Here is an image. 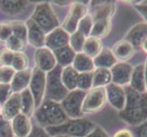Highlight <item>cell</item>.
<instances>
[{
    "instance_id": "cell-25",
    "label": "cell",
    "mask_w": 147,
    "mask_h": 137,
    "mask_svg": "<svg viewBox=\"0 0 147 137\" xmlns=\"http://www.w3.org/2000/svg\"><path fill=\"white\" fill-rule=\"evenodd\" d=\"M79 72L71 65L65 67L61 70V80L63 85L69 91H71L77 89V82Z\"/></svg>"
},
{
    "instance_id": "cell-13",
    "label": "cell",
    "mask_w": 147,
    "mask_h": 137,
    "mask_svg": "<svg viewBox=\"0 0 147 137\" xmlns=\"http://www.w3.org/2000/svg\"><path fill=\"white\" fill-rule=\"evenodd\" d=\"M70 35L66 32L62 28H57L51 32L46 35L45 38V45L50 50H54L61 49L69 45Z\"/></svg>"
},
{
    "instance_id": "cell-49",
    "label": "cell",
    "mask_w": 147,
    "mask_h": 137,
    "mask_svg": "<svg viewBox=\"0 0 147 137\" xmlns=\"http://www.w3.org/2000/svg\"><path fill=\"white\" fill-rule=\"evenodd\" d=\"M0 116H1V105H0Z\"/></svg>"
},
{
    "instance_id": "cell-3",
    "label": "cell",
    "mask_w": 147,
    "mask_h": 137,
    "mask_svg": "<svg viewBox=\"0 0 147 137\" xmlns=\"http://www.w3.org/2000/svg\"><path fill=\"white\" fill-rule=\"evenodd\" d=\"M93 121L86 118L79 119H69L66 123L53 126V127L45 128L47 133L51 136L57 135H67L70 137H86L90 132L96 127Z\"/></svg>"
},
{
    "instance_id": "cell-32",
    "label": "cell",
    "mask_w": 147,
    "mask_h": 137,
    "mask_svg": "<svg viewBox=\"0 0 147 137\" xmlns=\"http://www.w3.org/2000/svg\"><path fill=\"white\" fill-rule=\"evenodd\" d=\"M92 83H93V72L79 74L78 82H77L78 90L88 91L89 90L92 88Z\"/></svg>"
},
{
    "instance_id": "cell-36",
    "label": "cell",
    "mask_w": 147,
    "mask_h": 137,
    "mask_svg": "<svg viewBox=\"0 0 147 137\" xmlns=\"http://www.w3.org/2000/svg\"><path fill=\"white\" fill-rule=\"evenodd\" d=\"M16 72L12 67H0V83L10 84Z\"/></svg>"
},
{
    "instance_id": "cell-30",
    "label": "cell",
    "mask_w": 147,
    "mask_h": 137,
    "mask_svg": "<svg viewBox=\"0 0 147 137\" xmlns=\"http://www.w3.org/2000/svg\"><path fill=\"white\" fill-rule=\"evenodd\" d=\"M85 36L79 32V31H75L73 34H71L69 36V46L72 49V50L75 53H80L82 52V49H83V45L86 40Z\"/></svg>"
},
{
    "instance_id": "cell-8",
    "label": "cell",
    "mask_w": 147,
    "mask_h": 137,
    "mask_svg": "<svg viewBox=\"0 0 147 137\" xmlns=\"http://www.w3.org/2000/svg\"><path fill=\"white\" fill-rule=\"evenodd\" d=\"M46 79L47 75L38 68L32 70V76L29 83V90L31 92L35 101V108L40 106L45 97L46 92Z\"/></svg>"
},
{
    "instance_id": "cell-29",
    "label": "cell",
    "mask_w": 147,
    "mask_h": 137,
    "mask_svg": "<svg viewBox=\"0 0 147 137\" xmlns=\"http://www.w3.org/2000/svg\"><path fill=\"white\" fill-rule=\"evenodd\" d=\"M26 6V1H0V9L7 15H15L21 12Z\"/></svg>"
},
{
    "instance_id": "cell-18",
    "label": "cell",
    "mask_w": 147,
    "mask_h": 137,
    "mask_svg": "<svg viewBox=\"0 0 147 137\" xmlns=\"http://www.w3.org/2000/svg\"><path fill=\"white\" fill-rule=\"evenodd\" d=\"M12 130L16 137H27L32 131L30 118L23 113H19L11 121Z\"/></svg>"
},
{
    "instance_id": "cell-43",
    "label": "cell",
    "mask_w": 147,
    "mask_h": 137,
    "mask_svg": "<svg viewBox=\"0 0 147 137\" xmlns=\"http://www.w3.org/2000/svg\"><path fill=\"white\" fill-rule=\"evenodd\" d=\"M134 8L144 19V22L147 23V0L146 1H139L134 5Z\"/></svg>"
},
{
    "instance_id": "cell-23",
    "label": "cell",
    "mask_w": 147,
    "mask_h": 137,
    "mask_svg": "<svg viewBox=\"0 0 147 137\" xmlns=\"http://www.w3.org/2000/svg\"><path fill=\"white\" fill-rule=\"evenodd\" d=\"M72 67L77 70L79 73L84 72H92L95 70L93 59L88 57L84 53H76L74 58Z\"/></svg>"
},
{
    "instance_id": "cell-48",
    "label": "cell",
    "mask_w": 147,
    "mask_h": 137,
    "mask_svg": "<svg viewBox=\"0 0 147 137\" xmlns=\"http://www.w3.org/2000/svg\"><path fill=\"white\" fill-rule=\"evenodd\" d=\"M54 137H70V136H67V135H57V136H54Z\"/></svg>"
},
{
    "instance_id": "cell-21",
    "label": "cell",
    "mask_w": 147,
    "mask_h": 137,
    "mask_svg": "<svg viewBox=\"0 0 147 137\" xmlns=\"http://www.w3.org/2000/svg\"><path fill=\"white\" fill-rule=\"evenodd\" d=\"M111 30V18H100L93 20V27L90 32V36L100 39L108 36Z\"/></svg>"
},
{
    "instance_id": "cell-35",
    "label": "cell",
    "mask_w": 147,
    "mask_h": 137,
    "mask_svg": "<svg viewBox=\"0 0 147 137\" xmlns=\"http://www.w3.org/2000/svg\"><path fill=\"white\" fill-rule=\"evenodd\" d=\"M11 28L13 36L26 41L28 38V28L26 24L20 21H16L11 23Z\"/></svg>"
},
{
    "instance_id": "cell-34",
    "label": "cell",
    "mask_w": 147,
    "mask_h": 137,
    "mask_svg": "<svg viewBox=\"0 0 147 137\" xmlns=\"http://www.w3.org/2000/svg\"><path fill=\"white\" fill-rule=\"evenodd\" d=\"M5 45H6V47H7L6 49L11 50L14 53L22 52L25 49V47H26V41L12 35V36L7 40V42L5 43Z\"/></svg>"
},
{
    "instance_id": "cell-9",
    "label": "cell",
    "mask_w": 147,
    "mask_h": 137,
    "mask_svg": "<svg viewBox=\"0 0 147 137\" xmlns=\"http://www.w3.org/2000/svg\"><path fill=\"white\" fill-rule=\"evenodd\" d=\"M87 14H88V7L85 4L80 2L73 3L63 22L62 28L69 35L73 34L75 31H77L80 21Z\"/></svg>"
},
{
    "instance_id": "cell-47",
    "label": "cell",
    "mask_w": 147,
    "mask_h": 137,
    "mask_svg": "<svg viewBox=\"0 0 147 137\" xmlns=\"http://www.w3.org/2000/svg\"><path fill=\"white\" fill-rule=\"evenodd\" d=\"M141 49L144 50V53H146L147 54V38L144 40V41L142 43V45H141Z\"/></svg>"
},
{
    "instance_id": "cell-7",
    "label": "cell",
    "mask_w": 147,
    "mask_h": 137,
    "mask_svg": "<svg viewBox=\"0 0 147 137\" xmlns=\"http://www.w3.org/2000/svg\"><path fill=\"white\" fill-rule=\"evenodd\" d=\"M107 103L106 90L103 87L92 88L86 92L82 103L83 114H92L101 111Z\"/></svg>"
},
{
    "instance_id": "cell-17",
    "label": "cell",
    "mask_w": 147,
    "mask_h": 137,
    "mask_svg": "<svg viewBox=\"0 0 147 137\" xmlns=\"http://www.w3.org/2000/svg\"><path fill=\"white\" fill-rule=\"evenodd\" d=\"M26 25L28 28L27 40L29 42V44L38 49L43 48L45 46L46 34L43 32V30L40 28L31 18L28 20Z\"/></svg>"
},
{
    "instance_id": "cell-45",
    "label": "cell",
    "mask_w": 147,
    "mask_h": 137,
    "mask_svg": "<svg viewBox=\"0 0 147 137\" xmlns=\"http://www.w3.org/2000/svg\"><path fill=\"white\" fill-rule=\"evenodd\" d=\"M113 137H134L133 132L129 129H121L115 132Z\"/></svg>"
},
{
    "instance_id": "cell-38",
    "label": "cell",
    "mask_w": 147,
    "mask_h": 137,
    "mask_svg": "<svg viewBox=\"0 0 147 137\" xmlns=\"http://www.w3.org/2000/svg\"><path fill=\"white\" fill-rule=\"evenodd\" d=\"M14 52L7 49L0 51V67H11L13 61Z\"/></svg>"
},
{
    "instance_id": "cell-20",
    "label": "cell",
    "mask_w": 147,
    "mask_h": 137,
    "mask_svg": "<svg viewBox=\"0 0 147 137\" xmlns=\"http://www.w3.org/2000/svg\"><path fill=\"white\" fill-rule=\"evenodd\" d=\"M129 87L138 92H146L144 64H139L134 67Z\"/></svg>"
},
{
    "instance_id": "cell-4",
    "label": "cell",
    "mask_w": 147,
    "mask_h": 137,
    "mask_svg": "<svg viewBox=\"0 0 147 137\" xmlns=\"http://www.w3.org/2000/svg\"><path fill=\"white\" fill-rule=\"evenodd\" d=\"M61 70L62 68L57 65L52 70L48 72L46 79V92H45L47 100L61 103L69 93V90L62 83Z\"/></svg>"
},
{
    "instance_id": "cell-31",
    "label": "cell",
    "mask_w": 147,
    "mask_h": 137,
    "mask_svg": "<svg viewBox=\"0 0 147 137\" xmlns=\"http://www.w3.org/2000/svg\"><path fill=\"white\" fill-rule=\"evenodd\" d=\"M11 67L15 72H22L28 69V59L23 52H15Z\"/></svg>"
},
{
    "instance_id": "cell-39",
    "label": "cell",
    "mask_w": 147,
    "mask_h": 137,
    "mask_svg": "<svg viewBox=\"0 0 147 137\" xmlns=\"http://www.w3.org/2000/svg\"><path fill=\"white\" fill-rule=\"evenodd\" d=\"M13 91L11 85L7 83H0V105H3L6 101L11 97Z\"/></svg>"
},
{
    "instance_id": "cell-24",
    "label": "cell",
    "mask_w": 147,
    "mask_h": 137,
    "mask_svg": "<svg viewBox=\"0 0 147 137\" xmlns=\"http://www.w3.org/2000/svg\"><path fill=\"white\" fill-rule=\"evenodd\" d=\"M103 49L104 48H103V44H102V41H101V39L90 36L86 38L84 42L82 53H84L85 55H87L88 57L93 59L102 51Z\"/></svg>"
},
{
    "instance_id": "cell-42",
    "label": "cell",
    "mask_w": 147,
    "mask_h": 137,
    "mask_svg": "<svg viewBox=\"0 0 147 137\" xmlns=\"http://www.w3.org/2000/svg\"><path fill=\"white\" fill-rule=\"evenodd\" d=\"M27 137H51L41 126H33L32 131Z\"/></svg>"
},
{
    "instance_id": "cell-16",
    "label": "cell",
    "mask_w": 147,
    "mask_h": 137,
    "mask_svg": "<svg viewBox=\"0 0 147 137\" xmlns=\"http://www.w3.org/2000/svg\"><path fill=\"white\" fill-rule=\"evenodd\" d=\"M147 38V23L142 22L134 25L128 33L126 34L125 38L134 46L135 49H141V45Z\"/></svg>"
},
{
    "instance_id": "cell-41",
    "label": "cell",
    "mask_w": 147,
    "mask_h": 137,
    "mask_svg": "<svg viewBox=\"0 0 147 137\" xmlns=\"http://www.w3.org/2000/svg\"><path fill=\"white\" fill-rule=\"evenodd\" d=\"M134 137H147V120L135 127H131Z\"/></svg>"
},
{
    "instance_id": "cell-6",
    "label": "cell",
    "mask_w": 147,
    "mask_h": 137,
    "mask_svg": "<svg viewBox=\"0 0 147 137\" xmlns=\"http://www.w3.org/2000/svg\"><path fill=\"white\" fill-rule=\"evenodd\" d=\"M87 91H83L76 89L69 91L67 96L60 103V105L65 111L69 119H79L83 118L82 103Z\"/></svg>"
},
{
    "instance_id": "cell-11",
    "label": "cell",
    "mask_w": 147,
    "mask_h": 137,
    "mask_svg": "<svg viewBox=\"0 0 147 137\" xmlns=\"http://www.w3.org/2000/svg\"><path fill=\"white\" fill-rule=\"evenodd\" d=\"M35 61L38 70L43 72H49L57 66V60L52 50L47 47L38 49L35 53Z\"/></svg>"
},
{
    "instance_id": "cell-14",
    "label": "cell",
    "mask_w": 147,
    "mask_h": 137,
    "mask_svg": "<svg viewBox=\"0 0 147 137\" xmlns=\"http://www.w3.org/2000/svg\"><path fill=\"white\" fill-rule=\"evenodd\" d=\"M19 113H21V95L20 93H13L1 106V116L11 121Z\"/></svg>"
},
{
    "instance_id": "cell-15",
    "label": "cell",
    "mask_w": 147,
    "mask_h": 137,
    "mask_svg": "<svg viewBox=\"0 0 147 137\" xmlns=\"http://www.w3.org/2000/svg\"><path fill=\"white\" fill-rule=\"evenodd\" d=\"M135 51L136 49L134 46L124 38L116 42L111 49V52L119 62L128 61L134 56Z\"/></svg>"
},
{
    "instance_id": "cell-22",
    "label": "cell",
    "mask_w": 147,
    "mask_h": 137,
    "mask_svg": "<svg viewBox=\"0 0 147 137\" xmlns=\"http://www.w3.org/2000/svg\"><path fill=\"white\" fill-rule=\"evenodd\" d=\"M117 62V59H115L114 55L111 52V49H103L102 51L93 59L95 69L100 68L111 70Z\"/></svg>"
},
{
    "instance_id": "cell-2",
    "label": "cell",
    "mask_w": 147,
    "mask_h": 137,
    "mask_svg": "<svg viewBox=\"0 0 147 137\" xmlns=\"http://www.w3.org/2000/svg\"><path fill=\"white\" fill-rule=\"evenodd\" d=\"M35 119L41 127H53L66 123L69 118L59 103L46 100L34 113Z\"/></svg>"
},
{
    "instance_id": "cell-37",
    "label": "cell",
    "mask_w": 147,
    "mask_h": 137,
    "mask_svg": "<svg viewBox=\"0 0 147 137\" xmlns=\"http://www.w3.org/2000/svg\"><path fill=\"white\" fill-rule=\"evenodd\" d=\"M11 121L0 116V137H14Z\"/></svg>"
},
{
    "instance_id": "cell-44",
    "label": "cell",
    "mask_w": 147,
    "mask_h": 137,
    "mask_svg": "<svg viewBox=\"0 0 147 137\" xmlns=\"http://www.w3.org/2000/svg\"><path fill=\"white\" fill-rule=\"evenodd\" d=\"M86 137H110V136L105 132V130H103L102 128L100 127V126L97 125L93 129V131L90 132V133Z\"/></svg>"
},
{
    "instance_id": "cell-1",
    "label": "cell",
    "mask_w": 147,
    "mask_h": 137,
    "mask_svg": "<svg viewBox=\"0 0 147 137\" xmlns=\"http://www.w3.org/2000/svg\"><path fill=\"white\" fill-rule=\"evenodd\" d=\"M124 89L126 101L124 108L119 111V117L125 124L135 127L147 120V91L138 92L129 86Z\"/></svg>"
},
{
    "instance_id": "cell-12",
    "label": "cell",
    "mask_w": 147,
    "mask_h": 137,
    "mask_svg": "<svg viewBox=\"0 0 147 137\" xmlns=\"http://www.w3.org/2000/svg\"><path fill=\"white\" fill-rule=\"evenodd\" d=\"M105 90L107 101H109V103L119 111L123 110L126 101V92L124 87L111 82L108 86H106Z\"/></svg>"
},
{
    "instance_id": "cell-10",
    "label": "cell",
    "mask_w": 147,
    "mask_h": 137,
    "mask_svg": "<svg viewBox=\"0 0 147 137\" xmlns=\"http://www.w3.org/2000/svg\"><path fill=\"white\" fill-rule=\"evenodd\" d=\"M110 70L111 73V82L121 87L129 86L134 70V67L130 63L117 62Z\"/></svg>"
},
{
    "instance_id": "cell-26",
    "label": "cell",
    "mask_w": 147,
    "mask_h": 137,
    "mask_svg": "<svg viewBox=\"0 0 147 137\" xmlns=\"http://www.w3.org/2000/svg\"><path fill=\"white\" fill-rule=\"evenodd\" d=\"M54 56L56 58V60L59 64V67H68L70 66V64L73 63L74 58L76 56V53L72 50V49L69 46H66L61 49H56L53 51Z\"/></svg>"
},
{
    "instance_id": "cell-28",
    "label": "cell",
    "mask_w": 147,
    "mask_h": 137,
    "mask_svg": "<svg viewBox=\"0 0 147 137\" xmlns=\"http://www.w3.org/2000/svg\"><path fill=\"white\" fill-rule=\"evenodd\" d=\"M20 95H21V113L30 118L34 113L35 109V101L33 96L28 88L21 91Z\"/></svg>"
},
{
    "instance_id": "cell-33",
    "label": "cell",
    "mask_w": 147,
    "mask_h": 137,
    "mask_svg": "<svg viewBox=\"0 0 147 137\" xmlns=\"http://www.w3.org/2000/svg\"><path fill=\"white\" fill-rule=\"evenodd\" d=\"M92 27H93V18L90 14H87L80 21L78 25L77 31L80 32L86 38H88L90 36V32H92Z\"/></svg>"
},
{
    "instance_id": "cell-27",
    "label": "cell",
    "mask_w": 147,
    "mask_h": 137,
    "mask_svg": "<svg viewBox=\"0 0 147 137\" xmlns=\"http://www.w3.org/2000/svg\"><path fill=\"white\" fill-rule=\"evenodd\" d=\"M110 83H111V73L110 70L97 68L93 70L92 88H105Z\"/></svg>"
},
{
    "instance_id": "cell-19",
    "label": "cell",
    "mask_w": 147,
    "mask_h": 137,
    "mask_svg": "<svg viewBox=\"0 0 147 137\" xmlns=\"http://www.w3.org/2000/svg\"><path fill=\"white\" fill-rule=\"evenodd\" d=\"M31 76L32 70L29 68L22 70V72H17L10 83L13 93H20L24 90L28 89V86L29 85L30 80H31Z\"/></svg>"
},
{
    "instance_id": "cell-5",
    "label": "cell",
    "mask_w": 147,
    "mask_h": 137,
    "mask_svg": "<svg viewBox=\"0 0 147 137\" xmlns=\"http://www.w3.org/2000/svg\"><path fill=\"white\" fill-rule=\"evenodd\" d=\"M31 19L43 30V32L46 35L51 32L55 28H59V20L57 16L48 3H41L38 5Z\"/></svg>"
},
{
    "instance_id": "cell-46",
    "label": "cell",
    "mask_w": 147,
    "mask_h": 137,
    "mask_svg": "<svg viewBox=\"0 0 147 137\" xmlns=\"http://www.w3.org/2000/svg\"><path fill=\"white\" fill-rule=\"evenodd\" d=\"M144 79H145V86H146V91H147V58L145 59V62L144 63Z\"/></svg>"
},
{
    "instance_id": "cell-40",
    "label": "cell",
    "mask_w": 147,
    "mask_h": 137,
    "mask_svg": "<svg viewBox=\"0 0 147 137\" xmlns=\"http://www.w3.org/2000/svg\"><path fill=\"white\" fill-rule=\"evenodd\" d=\"M11 36H12L11 24L9 23L0 24V43L5 44Z\"/></svg>"
}]
</instances>
